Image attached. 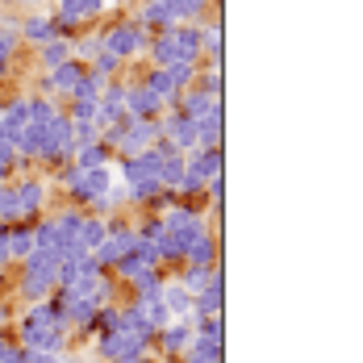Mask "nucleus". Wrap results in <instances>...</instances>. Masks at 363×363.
<instances>
[]
</instances>
